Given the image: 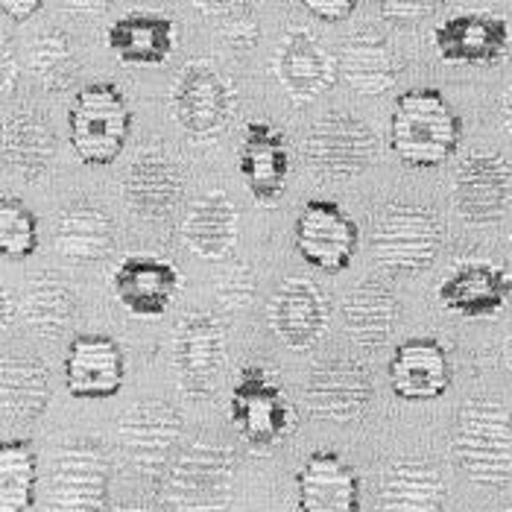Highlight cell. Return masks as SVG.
<instances>
[{
  "mask_svg": "<svg viewBox=\"0 0 512 512\" xmlns=\"http://www.w3.org/2000/svg\"><path fill=\"white\" fill-rule=\"evenodd\" d=\"M182 439V416L170 401H138L118 419V445L141 477H161Z\"/></svg>",
  "mask_w": 512,
  "mask_h": 512,
  "instance_id": "cell-10",
  "label": "cell"
},
{
  "mask_svg": "<svg viewBox=\"0 0 512 512\" xmlns=\"http://www.w3.org/2000/svg\"><path fill=\"white\" fill-rule=\"evenodd\" d=\"M451 457L477 486L498 489L512 480V410L498 398H469L457 410Z\"/></svg>",
  "mask_w": 512,
  "mask_h": 512,
  "instance_id": "cell-2",
  "label": "cell"
},
{
  "mask_svg": "<svg viewBox=\"0 0 512 512\" xmlns=\"http://www.w3.org/2000/svg\"><path fill=\"white\" fill-rule=\"evenodd\" d=\"M328 299L308 278H284L270 299V328L293 352L314 349L328 331Z\"/></svg>",
  "mask_w": 512,
  "mask_h": 512,
  "instance_id": "cell-18",
  "label": "cell"
},
{
  "mask_svg": "<svg viewBox=\"0 0 512 512\" xmlns=\"http://www.w3.org/2000/svg\"><path fill=\"white\" fill-rule=\"evenodd\" d=\"M30 71L44 91H65L77 77V50L68 33L44 30L30 50Z\"/></svg>",
  "mask_w": 512,
  "mask_h": 512,
  "instance_id": "cell-35",
  "label": "cell"
},
{
  "mask_svg": "<svg viewBox=\"0 0 512 512\" xmlns=\"http://www.w3.org/2000/svg\"><path fill=\"white\" fill-rule=\"evenodd\" d=\"M296 252L308 267L319 273L337 276L349 270L352 258L357 252V223L352 214H346L337 202L331 199H311L302 214L296 217Z\"/></svg>",
  "mask_w": 512,
  "mask_h": 512,
  "instance_id": "cell-12",
  "label": "cell"
},
{
  "mask_svg": "<svg viewBox=\"0 0 512 512\" xmlns=\"http://www.w3.org/2000/svg\"><path fill=\"white\" fill-rule=\"evenodd\" d=\"M504 357H507V372H510V381H512V331H510V337H507V346H504Z\"/></svg>",
  "mask_w": 512,
  "mask_h": 512,
  "instance_id": "cell-45",
  "label": "cell"
},
{
  "mask_svg": "<svg viewBox=\"0 0 512 512\" xmlns=\"http://www.w3.org/2000/svg\"><path fill=\"white\" fill-rule=\"evenodd\" d=\"M337 62H340V74L360 97H381L401 77L398 50L375 27H363L346 36V41L340 44Z\"/></svg>",
  "mask_w": 512,
  "mask_h": 512,
  "instance_id": "cell-25",
  "label": "cell"
},
{
  "mask_svg": "<svg viewBox=\"0 0 512 512\" xmlns=\"http://www.w3.org/2000/svg\"><path fill=\"white\" fill-rule=\"evenodd\" d=\"M167 103L191 141H214L235 118V82L211 59H191L173 79Z\"/></svg>",
  "mask_w": 512,
  "mask_h": 512,
  "instance_id": "cell-6",
  "label": "cell"
},
{
  "mask_svg": "<svg viewBox=\"0 0 512 512\" xmlns=\"http://www.w3.org/2000/svg\"><path fill=\"white\" fill-rule=\"evenodd\" d=\"M21 322L41 337V340H56L65 334V328L74 322L77 314V293L74 287L56 273H39L27 281L21 302Z\"/></svg>",
  "mask_w": 512,
  "mask_h": 512,
  "instance_id": "cell-32",
  "label": "cell"
},
{
  "mask_svg": "<svg viewBox=\"0 0 512 512\" xmlns=\"http://www.w3.org/2000/svg\"><path fill=\"white\" fill-rule=\"evenodd\" d=\"M436 299L445 311L486 319L498 316L512 299V276L489 261H466L439 281Z\"/></svg>",
  "mask_w": 512,
  "mask_h": 512,
  "instance_id": "cell-20",
  "label": "cell"
},
{
  "mask_svg": "<svg viewBox=\"0 0 512 512\" xmlns=\"http://www.w3.org/2000/svg\"><path fill=\"white\" fill-rule=\"evenodd\" d=\"M15 305H18V299L12 296V290H3V325L6 328L15 322Z\"/></svg>",
  "mask_w": 512,
  "mask_h": 512,
  "instance_id": "cell-43",
  "label": "cell"
},
{
  "mask_svg": "<svg viewBox=\"0 0 512 512\" xmlns=\"http://www.w3.org/2000/svg\"><path fill=\"white\" fill-rule=\"evenodd\" d=\"M302 156L319 179L349 182L372 167L378 156V135L369 123L349 112H328L308 129Z\"/></svg>",
  "mask_w": 512,
  "mask_h": 512,
  "instance_id": "cell-9",
  "label": "cell"
},
{
  "mask_svg": "<svg viewBox=\"0 0 512 512\" xmlns=\"http://www.w3.org/2000/svg\"><path fill=\"white\" fill-rule=\"evenodd\" d=\"M112 463L97 439L79 436L65 442L47 477L50 512H103L109 504Z\"/></svg>",
  "mask_w": 512,
  "mask_h": 512,
  "instance_id": "cell-7",
  "label": "cell"
},
{
  "mask_svg": "<svg viewBox=\"0 0 512 512\" xmlns=\"http://www.w3.org/2000/svg\"><path fill=\"white\" fill-rule=\"evenodd\" d=\"M375 398L372 372L355 357H328L319 360L308 381L305 401L316 419L349 425L357 422Z\"/></svg>",
  "mask_w": 512,
  "mask_h": 512,
  "instance_id": "cell-13",
  "label": "cell"
},
{
  "mask_svg": "<svg viewBox=\"0 0 512 512\" xmlns=\"http://www.w3.org/2000/svg\"><path fill=\"white\" fill-rule=\"evenodd\" d=\"M463 138V118L439 88H410L398 94L390 118V147L401 164L434 170L454 158Z\"/></svg>",
  "mask_w": 512,
  "mask_h": 512,
  "instance_id": "cell-1",
  "label": "cell"
},
{
  "mask_svg": "<svg viewBox=\"0 0 512 512\" xmlns=\"http://www.w3.org/2000/svg\"><path fill=\"white\" fill-rule=\"evenodd\" d=\"M378 512H445V483L425 460H398L381 477Z\"/></svg>",
  "mask_w": 512,
  "mask_h": 512,
  "instance_id": "cell-31",
  "label": "cell"
},
{
  "mask_svg": "<svg viewBox=\"0 0 512 512\" xmlns=\"http://www.w3.org/2000/svg\"><path fill=\"white\" fill-rule=\"evenodd\" d=\"M296 498L302 512H357L360 477L337 451H314L296 472Z\"/></svg>",
  "mask_w": 512,
  "mask_h": 512,
  "instance_id": "cell-24",
  "label": "cell"
},
{
  "mask_svg": "<svg viewBox=\"0 0 512 512\" xmlns=\"http://www.w3.org/2000/svg\"><path fill=\"white\" fill-rule=\"evenodd\" d=\"M39 249V220L15 197L0 199V252L9 261H24Z\"/></svg>",
  "mask_w": 512,
  "mask_h": 512,
  "instance_id": "cell-36",
  "label": "cell"
},
{
  "mask_svg": "<svg viewBox=\"0 0 512 512\" xmlns=\"http://www.w3.org/2000/svg\"><path fill=\"white\" fill-rule=\"evenodd\" d=\"M120 191L129 211L144 220H161L185 194V173L167 153L144 150L126 167Z\"/></svg>",
  "mask_w": 512,
  "mask_h": 512,
  "instance_id": "cell-21",
  "label": "cell"
},
{
  "mask_svg": "<svg viewBox=\"0 0 512 512\" xmlns=\"http://www.w3.org/2000/svg\"><path fill=\"white\" fill-rule=\"evenodd\" d=\"M237 167L255 202L273 205L281 199L290 176V147L284 132L267 120H252L243 129Z\"/></svg>",
  "mask_w": 512,
  "mask_h": 512,
  "instance_id": "cell-19",
  "label": "cell"
},
{
  "mask_svg": "<svg viewBox=\"0 0 512 512\" xmlns=\"http://www.w3.org/2000/svg\"><path fill=\"white\" fill-rule=\"evenodd\" d=\"M109 50L129 68L164 65L176 47V21L158 12H126L106 30Z\"/></svg>",
  "mask_w": 512,
  "mask_h": 512,
  "instance_id": "cell-26",
  "label": "cell"
},
{
  "mask_svg": "<svg viewBox=\"0 0 512 512\" xmlns=\"http://www.w3.org/2000/svg\"><path fill=\"white\" fill-rule=\"evenodd\" d=\"M56 158V132L53 123L36 109L6 118L3 126V164L21 182L36 185L47 176Z\"/></svg>",
  "mask_w": 512,
  "mask_h": 512,
  "instance_id": "cell-27",
  "label": "cell"
},
{
  "mask_svg": "<svg viewBox=\"0 0 512 512\" xmlns=\"http://www.w3.org/2000/svg\"><path fill=\"white\" fill-rule=\"evenodd\" d=\"M217 33L223 44L235 53H246L252 50L258 39H261V24H258V15L252 6L246 3H229L223 6V18L217 24Z\"/></svg>",
  "mask_w": 512,
  "mask_h": 512,
  "instance_id": "cell-37",
  "label": "cell"
},
{
  "mask_svg": "<svg viewBox=\"0 0 512 512\" xmlns=\"http://www.w3.org/2000/svg\"><path fill=\"white\" fill-rule=\"evenodd\" d=\"M398 322V296L393 290L378 281V278H363L355 284L343 302V328L349 340L360 349H381L395 331Z\"/></svg>",
  "mask_w": 512,
  "mask_h": 512,
  "instance_id": "cell-28",
  "label": "cell"
},
{
  "mask_svg": "<svg viewBox=\"0 0 512 512\" xmlns=\"http://www.w3.org/2000/svg\"><path fill=\"white\" fill-rule=\"evenodd\" d=\"M504 120H507V126H510L512 132V85L507 88V94H504Z\"/></svg>",
  "mask_w": 512,
  "mask_h": 512,
  "instance_id": "cell-44",
  "label": "cell"
},
{
  "mask_svg": "<svg viewBox=\"0 0 512 512\" xmlns=\"http://www.w3.org/2000/svg\"><path fill=\"white\" fill-rule=\"evenodd\" d=\"M434 44L445 62L489 68L510 50V21L495 12H460L436 24Z\"/></svg>",
  "mask_w": 512,
  "mask_h": 512,
  "instance_id": "cell-16",
  "label": "cell"
},
{
  "mask_svg": "<svg viewBox=\"0 0 512 512\" xmlns=\"http://www.w3.org/2000/svg\"><path fill=\"white\" fill-rule=\"evenodd\" d=\"M237 454L217 442L194 439L164 474V504L173 512H214L232 501Z\"/></svg>",
  "mask_w": 512,
  "mask_h": 512,
  "instance_id": "cell-3",
  "label": "cell"
},
{
  "mask_svg": "<svg viewBox=\"0 0 512 512\" xmlns=\"http://www.w3.org/2000/svg\"><path fill=\"white\" fill-rule=\"evenodd\" d=\"M39 454L27 439L0 445V512H27L36 504Z\"/></svg>",
  "mask_w": 512,
  "mask_h": 512,
  "instance_id": "cell-34",
  "label": "cell"
},
{
  "mask_svg": "<svg viewBox=\"0 0 512 512\" xmlns=\"http://www.w3.org/2000/svg\"><path fill=\"white\" fill-rule=\"evenodd\" d=\"M132 132V112L115 82L79 88L68 112V141L82 164L106 167L123 153Z\"/></svg>",
  "mask_w": 512,
  "mask_h": 512,
  "instance_id": "cell-5",
  "label": "cell"
},
{
  "mask_svg": "<svg viewBox=\"0 0 512 512\" xmlns=\"http://www.w3.org/2000/svg\"><path fill=\"white\" fill-rule=\"evenodd\" d=\"M41 0H3L0 3V9H3V15L6 18H12V21H27V18H33L36 12H41Z\"/></svg>",
  "mask_w": 512,
  "mask_h": 512,
  "instance_id": "cell-41",
  "label": "cell"
},
{
  "mask_svg": "<svg viewBox=\"0 0 512 512\" xmlns=\"http://www.w3.org/2000/svg\"><path fill=\"white\" fill-rule=\"evenodd\" d=\"M510 246H512V235H510Z\"/></svg>",
  "mask_w": 512,
  "mask_h": 512,
  "instance_id": "cell-47",
  "label": "cell"
},
{
  "mask_svg": "<svg viewBox=\"0 0 512 512\" xmlns=\"http://www.w3.org/2000/svg\"><path fill=\"white\" fill-rule=\"evenodd\" d=\"M62 372L74 398H112L126 381V355L109 334H79L65 349Z\"/></svg>",
  "mask_w": 512,
  "mask_h": 512,
  "instance_id": "cell-17",
  "label": "cell"
},
{
  "mask_svg": "<svg viewBox=\"0 0 512 512\" xmlns=\"http://www.w3.org/2000/svg\"><path fill=\"white\" fill-rule=\"evenodd\" d=\"M451 199L463 220L498 223L512 202V164L498 153H469L454 170Z\"/></svg>",
  "mask_w": 512,
  "mask_h": 512,
  "instance_id": "cell-14",
  "label": "cell"
},
{
  "mask_svg": "<svg viewBox=\"0 0 512 512\" xmlns=\"http://www.w3.org/2000/svg\"><path fill=\"white\" fill-rule=\"evenodd\" d=\"M0 56H3V94H9L12 91V85H15V79H18V65H15V56H12V44L9 41H3V50H0Z\"/></svg>",
  "mask_w": 512,
  "mask_h": 512,
  "instance_id": "cell-42",
  "label": "cell"
},
{
  "mask_svg": "<svg viewBox=\"0 0 512 512\" xmlns=\"http://www.w3.org/2000/svg\"><path fill=\"white\" fill-rule=\"evenodd\" d=\"M510 512H512V489H510Z\"/></svg>",
  "mask_w": 512,
  "mask_h": 512,
  "instance_id": "cell-46",
  "label": "cell"
},
{
  "mask_svg": "<svg viewBox=\"0 0 512 512\" xmlns=\"http://www.w3.org/2000/svg\"><path fill=\"white\" fill-rule=\"evenodd\" d=\"M3 413L9 422H36L50 404V375L36 357L3 360Z\"/></svg>",
  "mask_w": 512,
  "mask_h": 512,
  "instance_id": "cell-33",
  "label": "cell"
},
{
  "mask_svg": "<svg viewBox=\"0 0 512 512\" xmlns=\"http://www.w3.org/2000/svg\"><path fill=\"white\" fill-rule=\"evenodd\" d=\"M439 246L442 220L425 205L390 202L372 229V255L387 276H422L434 267Z\"/></svg>",
  "mask_w": 512,
  "mask_h": 512,
  "instance_id": "cell-4",
  "label": "cell"
},
{
  "mask_svg": "<svg viewBox=\"0 0 512 512\" xmlns=\"http://www.w3.org/2000/svg\"><path fill=\"white\" fill-rule=\"evenodd\" d=\"M176 381L191 398H211L226 363V328L208 311H188L176 322L173 340Z\"/></svg>",
  "mask_w": 512,
  "mask_h": 512,
  "instance_id": "cell-11",
  "label": "cell"
},
{
  "mask_svg": "<svg viewBox=\"0 0 512 512\" xmlns=\"http://www.w3.org/2000/svg\"><path fill=\"white\" fill-rule=\"evenodd\" d=\"M109 284L123 311L132 316H161L176 299L182 276L170 261L129 255L115 267Z\"/></svg>",
  "mask_w": 512,
  "mask_h": 512,
  "instance_id": "cell-22",
  "label": "cell"
},
{
  "mask_svg": "<svg viewBox=\"0 0 512 512\" xmlns=\"http://www.w3.org/2000/svg\"><path fill=\"white\" fill-rule=\"evenodd\" d=\"M229 416L237 434L258 451L276 448L296 425V410L267 366L240 369L229 395Z\"/></svg>",
  "mask_w": 512,
  "mask_h": 512,
  "instance_id": "cell-8",
  "label": "cell"
},
{
  "mask_svg": "<svg viewBox=\"0 0 512 512\" xmlns=\"http://www.w3.org/2000/svg\"><path fill=\"white\" fill-rule=\"evenodd\" d=\"M240 217L235 202L223 191H211L191 202L182 220V237L191 252L205 261H223L237 246Z\"/></svg>",
  "mask_w": 512,
  "mask_h": 512,
  "instance_id": "cell-30",
  "label": "cell"
},
{
  "mask_svg": "<svg viewBox=\"0 0 512 512\" xmlns=\"http://www.w3.org/2000/svg\"><path fill=\"white\" fill-rule=\"evenodd\" d=\"M278 85L293 103H311L331 91L340 77V62L305 27H290L278 41L273 59Z\"/></svg>",
  "mask_w": 512,
  "mask_h": 512,
  "instance_id": "cell-15",
  "label": "cell"
},
{
  "mask_svg": "<svg viewBox=\"0 0 512 512\" xmlns=\"http://www.w3.org/2000/svg\"><path fill=\"white\" fill-rule=\"evenodd\" d=\"M357 6H360L357 0H302V9H308L314 18L328 21V24L352 18V12H355Z\"/></svg>",
  "mask_w": 512,
  "mask_h": 512,
  "instance_id": "cell-39",
  "label": "cell"
},
{
  "mask_svg": "<svg viewBox=\"0 0 512 512\" xmlns=\"http://www.w3.org/2000/svg\"><path fill=\"white\" fill-rule=\"evenodd\" d=\"M381 15L387 18V21H398V24H413V21H419V18H425L431 9H434V3H401V0H384L381 6Z\"/></svg>",
  "mask_w": 512,
  "mask_h": 512,
  "instance_id": "cell-40",
  "label": "cell"
},
{
  "mask_svg": "<svg viewBox=\"0 0 512 512\" xmlns=\"http://www.w3.org/2000/svg\"><path fill=\"white\" fill-rule=\"evenodd\" d=\"M53 246L74 267L97 264L115 249V223L100 205L74 202L68 211L59 214Z\"/></svg>",
  "mask_w": 512,
  "mask_h": 512,
  "instance_id": "cell-29",
  "label": "cell"
},
{
  "mask_svg": "<svg viewBox=\"0 0 512 512\" xmlns=\"http://www.w3.org/2000/svg\"><path fill=\"white\" fill-rule=\"evenodd\" d=\"M217 302L226 311H243L255 296V273L249 264H232L223 276L217 278Z\"/></svg>",
  "mask_w": 512,
  "mask_h": 512,
  "instance_id": "cell-38",
  "label": "cell"
},
{
  "mask_svg": "<svg viewBox=\"0 0 512 512\" xmlns=\"http://www.w3.org/2000/svg\"><path fill=\"white\" fill-rule=\"evenodd\" d=\"M390 387L401 401H434L451 387V357L434 337H410L390 357Z\"/></svg>",
  "mask_w": 512,
  "mask_h": 512,
  "instance_id": "cell-23",
  "label": "cell"
}]
</instances>
